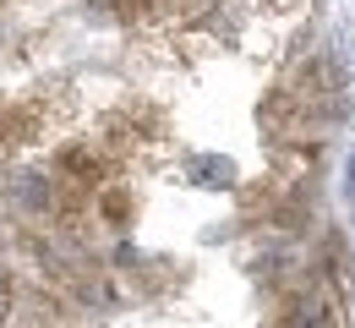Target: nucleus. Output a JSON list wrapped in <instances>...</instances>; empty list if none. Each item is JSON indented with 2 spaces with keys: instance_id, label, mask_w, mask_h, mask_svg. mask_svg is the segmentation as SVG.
<instances>
[{
  "instance_id": "1",
  "label": "nucleus",
  "mask_w": 355,
  "mask_h": 328,
  "mask_svg": "<svg viewBox=\"0 0 355 328\" xmlns=\"http://www.w3.org/2000/svg\"><path fill=\"white\" fill-rule=\"evenodd\" d=\"M60 170L77 175L83 187H98V181H104V159H93L88 148H60Z\"/></svg>"
},
{
  "instance_id": "4",
  "label": "nucleus",
  "mask_w": 355,
  "mask_h": 328,
  "mask_svg": "<svg viewBox=\"0 0 355 328\" xmlns=\"http://www.w3.org/2000/svg\"><path fill=\"white\" fill-rule=\"evenodd\" d=\"M115 11H121V17H148V0H121Z\"/></svg>"
},
{
  "instance_id": "2",
  "label": "nucleus",
  "mask_w": 355,
  "mask_h": 328,
  "mask_svg": "<svg viewBox=\"0 0 355 328\" xmlns=\"http://www.w3.org/2000/svg\"><path fill=\"white\" fill-rule=\"evenodd\" d=\"M11 191H17L28 208H49V202H55V191L44 187V175H11Z\"/></svg>"
},
{
  "instance_id": "5",
  "label": "nucleus",
  "mask_w": 355,
  "mask_h": 328,
  "mask_svg": "<svg viewBox=\"0 0 355 328\" xmlns=\"http://www.w3.org/2000/svg\"><path fill=\"white\" fill-rule=\"evenodd\" d=\"M279 328H301V323H295V318H284V323H279Z\"/></svg>"
},
{
  "instance_id": "3",
  "label": "nucleus",
  "mask_w": 355,
  "mask_h": 328,
  "mask_svg": "<svg viewBox=\"0 0 355 328\" xmlns=\"http://www.w3.org/2000/svg\"><path fill=\"white\" fill-rule=\"evenodd\" d=\"M98 208H104L115 225H126V214H132V197H126V191H104V197H98Z\"/></svg>"
}]
</instances>
